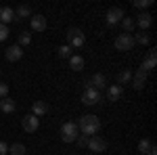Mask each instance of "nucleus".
I'll return each instance as SVG.
<instances>
[{"label":"nucleus","mask_w":157,"mask_h":155,"mask_svg":"<svg viewBox=\"0 0 157 155\" xmlns=\"http://www.w3.org/2000/svg\"><path fill=\"white\" fill-rule=\"evenodd\" d=\"M78 130L84 136H97V132L101 130V119L97 115H92V113H86L78 122Z\"/></svg>","instance_id":"obj_1"},{"label":"nucleus","mask_w":157,"mask_h":155,"mask_svg":"<svg viewBox=\"0 0 157 155\" xmlns=\"http://www.w3.org/2000/svg\"><path fill=\"white\" fill-rule=\"evenodd\" d=\"M65 38H67V46L69 48H82L86 42V36L82 29H75V27H69L67 29V34H65Z\"/></svg>","instance_id":"obj_2"},{"label":"nucleus","mask_w":157,"mask_h":155,"mask_svg":"<svg viewBox=\"0 0 157 155\" xmlns=\"http://www.w3.org/2000/svg\"><path fill=\"white\" fill-rule=\"evenodd\" d=\"M78 124L75 122H65L63 126H61V141L63 143H75V138L80 136L78 134Z\"/></svg>","instance_id":"obj_3"},{"label":"nucleus","mask_w":157,"mask_h":155,"mask_svg":"<svg viewBox=\"0 0 157 155\" xmlns=\"http://www.w3.org/2000/svg\"><path fill=\"white\" fill-rule=\"evenodd\" d=\"M103 101V96H101V90H94L92 86H86L84 92H82V103L88 105V107H92V105H98Z\"/></svg>","instance_id":"obj_4"},{"label":"nucleus","mask_w":157,"mask_h":155,"mask_svg":"<svg viewBox=\"0 0 157 155\" xmlns=\"http://www.w3.org/2000/svg\"><path fill=\"white\" fill-rule=\"evenodd\" d=\"M113 44H115L117 50H124L126 52V50H132L134 48V38H132V34H120V36L115 38Z\"/></svg>","instance_id":"obj_5"},{"label":"nucleus","mask_w":157,"mask_h":155,"mask_svg":"<svg viewBox=\"0 0 157 155\" xmlns=\"http://www.w3.org/2000/svg\"><path fill=\"white\" fill-rule=\"evenodd\" d=\"M126 17V13H124V9H120V6H113V9H109L107 11V17H105V21H107L109 27H113V25H117Z\"/></svg>","instance_id":"obj_6"},{"label":"nucleus","mask_w":157,"mask_h":155,"mask_svg":"<svg viewBox=\"0 0 157 155\" xmlns=\"http://www.w3.org/2000/svg\"><path fill=\"white\" fill-rule=\"evenodd\" d=\"M86 147H88L92 153H103V151H107V141L101 138V136H90Z\"/></svg>","instance_id":"obj_7"},{"label":"nucleus","mask_w":157,"mask_h":155,"mask_svg":"<svg viewBox=\"0 0 157 155\" xmlns=\"http://www.w3.org/2000/svg\"><path fill=\"white\" fill-rule=\"evenodd\" d=\"M21 126H23V130L29 134V132H36L40 128V118H36L34 113H29V115H25L21 119Z\"/></svg>","instance_id":"obj_8"},{"label":"nucleus","mask_w":157,"mask_h":155,"mask_svg":"<svg viewBox=\"0 0 157 155\" xmlns=\"http://www.w3.org/2000/svg\"><path fill=\"white\" fill-rule=\"evenodd\" d=\"M151 23H153V15L151 13H140V15H136V21H134V25H138L143 32H145L147 27H151Z\"/></svg>","instance_id":"obj_9"},{"label":"nucleus","mask_w":157,"mask_h":155,"mask_svg":"<svg viewBox=\"0 0 157 155\" xmlns=\"http://www.w3.org/2000/svg\"><path fill=\"white\" fill-rule=\"evenodd\" d=\"M138 151L140 155H157V147L149 138H140V143H138Z\"/></svg>","instance_id":"obj_10"},{"label":"nucleus","mask_w":157,"mask_h":155,"mask_svg":"<svg viewBox=\"0 0 157 155\" xmlns=\"http://www.w3.org/2000/svg\"><path fill=\"white\" fill-rule=\"evenodd\" d=\"M4 57H6V61H19L21 57H23V50H21V46L19 44H13V46H9L6 50H4Z\"/></svg>","instance_id":"obj_11"},{"label":"nucleus","mask_w":157,"mask_h":155,"mask_svg":"<svg viewBox=\"0 0 157 155\" xmlns=\"http://www.w3.org/2000/svg\"><path fill=\"white\" fill-rule=\"evenodd\" d=\"M155 61H157V52L155 50H149V55L145 57V61H143V65H140V72H151L153 67H155Z\"/></svg>","instance_id":"obj_12"},{"label":"nucleus","mask_w":157,"mask_h":155,"mask_svg":"<svg viewBox=\"0 0 157 155\" xmlns=\"http://www.w3.org/2000/svg\"><path fill=\"white\" fill-rule=\"evenodd\" d=\"M32 29L34 32H44L46 29V17L44 15H32Z\"/></svg>","instance_id":"obj_13"},{"label":"nucleus","mask_w":157,"mask_h":155,"mask_svg":"<svg viewBox=\"0 0 157 155\" xmlns=\"http://www.w3.org/2000/svg\"><path fill=\"white\" fill-rule=\"evenodd\" d=\"M121 95H124V88L117 86V84H111V86L107 88V99L111 101V103H113V101H120Z\"/></svg>","instance_id":"obj_14"},{"label":"nucleus","mask_w":157,"mask_h":155,"mask_svg":"<svg viewBox=\"0 0 157 155\" xmlns=\"http://www.w3.org/2000/svg\"><path fill=\"white\" fill-rule=\"evenodd\" d=\"M32 113H34L36 118L46 115V113H48V103H44V101H36V103L32 105Z\"/></svg>","instance_id":"obj_15"},{"label":"nucleus","mask_w":157,"mask_h":155,"mask_svg":"<svg viewBox=\"0 0 157 155\" xmlns=\"http://www.w3.org/2000/svg\"><path fill=\"white\" fill-rule=\"evenodd\" d=\"M13 19H15V11H13L11 6H2V9H0V23L9 25Z\"/></svg>","instance_id":"obj_16"},{"label":"nucleus","mask_w":157,"mask_h":155,"mask_svg":"<svg viewBox=\"0 0 157 155\" xmlns=\"http://www.w3.org/2000/svg\"><path fill=\"white\" fill-rule=\"evenodd\" d=\"M105 84H107V80H105V76H103V73H94V76L88 80V86H92L94 90H101V88H105Z\"/></svg>","instance_id":"obj_17"},{"label":"nucleus","mask_w":157,"mask_h":155,"mask_svg":"<svg viewBox=\"0 0 157 155\" xmlns=\"http://www.w3.org/2000/svg\"><path fill=\"white\" fill-rule=\"evenodd\" d=\"M145 84H147V72H140V69H138V73L132 76V86L136 90H143Z\"/></svg>","instance_id":"obj_18"},{"label":"nucleus","mask_w":157,"mask_h":155,"mask_svg":"<svg viewBox=\"0 0 157 155\" xmlns=\"http://www.w3.org/2000/svg\"><path fill=\"white\" fill-rule=\"evenodd\" d=\"M69 67H71L73 72H82V69H84V57L71 55V57H69Z\"/></svg>","instance_id":"obj_19"},{"label":"nucleus","mask_w":157,"mask_h":155,"mask_svg":"<svg viewBox=\"0 0 157 155\" xmlns=\"http://www.w3.org/2000/svg\"><path fill=\"white\" fill-rule=\"evenodd\" d=\"M15 109H17V105H15V101H13V99L4 96V99L0 101V111H4V113H13Z\"/></svg>","instance_id":"obj_20"},{"label":"nucleus","mask_w":157,"mask_h":155,"mask_svg":"<svg viewBox=\"0 0 157 155\" xmlns=\"http://www.w3.org/2000/svg\"><path fill=\"white\" fill-rule=\"evenodd\" d=\"M27 17H32V9H29L27 4L17 6V11H15V19H27Z\"/></svg>","instance_id":"obj_21"},{"label":"nucleus","mask_w":157,"mask_h":155,"mask_svg":"<svg viewBox=\"0 0 157 155\" xmlns=\"http://www.w3.org/2000/svg\"><path fill=\"white\" fill-rule=\"evenodd\" d=\"M132 82V72L130 69H124V72L117 73V86H121V84H130Z\"/></svg>","instance_id":"obj_22"},{"label":"nucleus","mask_w":157,"mask_h":155,"mask_svg":"<svg viewBox=\"0 0 157 155\" xmlns=\"http://www.w3.org/2000/svg\"><path fill=\"white\" fill-rule=\"evenodd\" d=\"M120 23H121V27H124V34H132V29H134V19L132 17H124Z\"/></svg>","instance_id":"obj_23"},{"label":"nucleus","mask_w":157,"mask_h":155,"mask_svg":"<svg viewBox=\"0 0 157 155\" xmlns=\"http://www.w3.org/2000/svg\"><path fill=\"white\" fill-rule=\"evenodd\" d=\"M25 145H21V143H13L11 147H9V153L11 155H25Z\"/></svg>","instance_id":"obj_24"},{"label":"nucleus","mask_w":157,"mask_h":155,"mask_svg":"<svg viewBox=\"0 0 157 155\" xmlns=\"http://www.w3.org/2000/svg\"><path fill=\"white\" fill-rule=\"evenodd\" d=\"M132 38H134V44H143V46L149 44V34H145V32H140V34H136Z\"/></svg>","instance_id":"obj_25"},{"label":"nucleus","mask_w":157,"mask_h":155,"mask_svg":"<svg viewBox=\"0 0 157 155\" xmlns=\"http://www.w3.org/2000/svg\"><path fill=\"white\" fill-rule=\"evenodd\" d=\"M32 42V34H27V32H21L19 34V46H27Z\"/></svg>","instance_id":"obj_26"},{"label":"nucleus","mask_w":157,"mask_h":155,"mask_svg":"<svg viewBox=\"0 0 157 155\" xmlns=\"http://www.w3.org/2000/svg\"><path fill=\"white\" fill-rule=\"evenodd\" d=\"M59 57H61V59H69V57H71V48L67 46V44L59 46Z\"/></svg>","instance_id":"obj_27"},{"label":"nucleus","mask_w":157,"mask_h":155,"mask_svg":"<svg viewBox=\"0 0 157 155\" xmlns=\"http://www.w3.org/2000/svg\"><path fill=\"white\" fill-rule=\"evenodd\" d=\"M9 34H11V32H9V25L0 23V42H4V40L9 38Z\"/></svg>","instance_id":"obj_28"},{"label":"nucleus","mask_w":157,"mask_h":155,"mask_svg":"<svg viewBox=\"0 0 157 155\" xmlns=\"http://www.w3.org/2000/svg\"><path fill=\"white\" fill-rule=\"evenodd\" d=\"M134 6L136 9H147V6H151V0H134Z\"/></svg>","instance_id":"obj_29"},{"label":"nucleus","mask_w":157,"mask_h":155,"mask_svg":"<svg viewBox=\"0 0 157 155\" xmlns=\"http://www.w3.org/2000/svg\"><path fill=\"white\" fill-rule=\"evenodd\" d=\"M6 95H9V84L0 82V99H4Z\"/></svg>","instance_id":"obj_30"},{"label":"nucleus","mask_w":157,"mask_h":155,"mask_svg":"<svg viewBox=\"0 0 157 155\" xmlns=\"http://www.w3.org/2000/svg\"><path fill=\"white\" fill-rule=\"evenodd\" d=\"M88 138H90V136H84V134H80L75 141H78V145H80V147H86V145H88Z\"/></svg>","instance_id":"obj_31"},{"label":"nucleus","mask_w":157,"mask_h":155,"mask_svg":"<svg viewBox=\"0 0 157 155\" xmlns=\"http://www.w3.org/2000/svg\"><path fill=\"white\" fill-rule=\"evenodd\" d=\"M6 153H9V145L4 141H0V155H6Z\"/></svg>","instance_id":"obj_32"}]
</instances>
